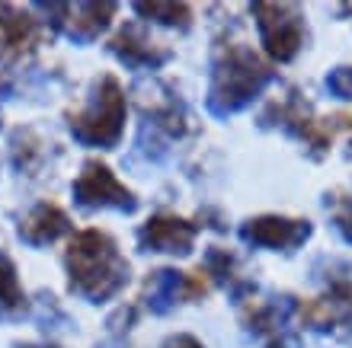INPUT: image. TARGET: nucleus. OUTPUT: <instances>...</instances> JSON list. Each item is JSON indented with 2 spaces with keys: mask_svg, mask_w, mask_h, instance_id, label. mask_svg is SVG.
<instances>
[{
  "mask_svg": "<svg viewBox=\"0 0 352 348\" xmlns=\"http://www.w3.org/2000/svg\"><path fill=\"white\" fill-rule=\"evenodd\" d=\"M67 272H71V288L93 303L109 301L129 281V262L119 256L116 243L100 230H84L71 240Z\"/></svg>",
  "mask_w": 352,
  "mask_h": 348,
  "instance_id": "obj_1",
  "label": "nucleus"
},
{
  "mask_svg": "<svg viewBox=\"0 0 352 348\" xmlns=\"http://www.w3.org/2000/svg\"><path fill=\"white\" fill-rule=\"evenodd\" d=\"M269 80H272V71L247 45H224L214 58L208 109L214 115H231L256 100Z\"/></svg>",
  "mask_w": 352,
  "mask_h": 348,
  "instance_id": "obj_2",
  "label": "nucleus"
},
{
  "mask_svg": "<svg viewBox=\"0 0 352 348\" xmlns=\"http://www.w3.org/2000/svg\"><path fill=\"white\" fill-rule=\"evenodd\" d=\"M122 125H125V93L116 77H102L90 106L80 115H71V135L80 144L112 147L122 138Z\"/></svg>",
  "mask_w": 352,
  "mask_h": 348,
  "instance_id": "obj_3",
  "label": "nucleus"
},
{
  "mask_svg": "<svg viewBox=\"0 0 352 348\" xmlns=\"http://www.w3.org/2000/svg\"><path fill=\"white\" fill-rule=\"evenodd\" d=\"M263 45L272 61H292L305 42V19L292 3H253Z\"/></svg>",
  "mask_w": 352,
  "mask_h": 348,
  "instance_id": "obj_4",
  "label": "nucleus"
},
{
  "mask_svg": "<svg viewBox=\"0 0 352 348\" xmlns=\"http://www.w3.org/2000/svg\"><path fill=\"white\" fill-rule=\"evenodd\" d=\"M74 198L84 208H119V211H135L138 202L125 185L112 176L109 166H102L100 160H90L84 166L80 179L74 183Z\"/></svg>",
  "mask_w": 352,
  "mask_h": 348,
  "instance_id": "obj_5",
  "label": "nucleus"
},
{
  "mask_svg": "<svg viewBox=\"0 0 352 348\" xmlns=\"http://www.w3.org/2000/svg\"><path fill=\"white\" fill-rule=\"evenodd\" d=\"M241 237L253 246H266V249H295L311 237V224L307 220H292V218H266L247 220L241 227Z\"/></svg>",
  "mask_w": 352,
  "mask_h": 348,
  "instance_id": "obj_6",
  "label": "nucleus"
},
{
  "mask_svg": "<svg viewBox=\"0 0 352 348\" xmlns=\"http://www.w3.org/2000/svg\"><path fill=\"white\" fill-rule=\"evenodd\" d=\"M141 243L157 253H179L186 256L195 243V224L183 218H170V214H157L141 227Z\"/></svg>",
  "mask_w": 352,
  "mask_h": 348,
  "instance_id": "obj_7",
  "label": "nucleus"
},
{
  "mask_svg": "<svg viewBox=\"0 0 352 348\" xmlns=\"http://www.w3.org/2000/svg\"><path fill=\"white\" fill-rule=\"evenodd\" d=\"M199 291H205L202 272H195V275H183V272L164 268V272H154V278L148 281V303H151V310L154 313H167L176 301H183V297H195Z\"/></svg>",
  "mask_w": 352,
  "mask_h": 348,
  "instance_id": "obj_8",
  "label": "nucleus"
},
{
  "mask_svg": "<svg viewBox=\"0 0 352 348\" xmlns=\"http://www.w3.org/2000/svg\"><path fill=\"white\" fill-rule=\"evenodd\" d=\"M67 13L65 32L74 42H93L102 29L109 26L116 3H74V7H61Z\"/></svg>",
  "mask_w": 352,
  "mask_h": 348,
  "instance_id": "obj_9",
  "label": "nucleus"
},
{
  "mask_svg": "<svg viewBox=\"0 0 352 348\" xmlns=\"http://www.w3.org/2000/svg\"><path fill=\"white\" fill-rule=\"evenodd\" d=\"M67 227H71V220H67L65 211L58 208V205L42 202L19 224V237L26 240V243H32V246H42V243H52L61 233H67Z\"/></svg>",
  "mask_w": 352,
  "mask_h": 348,
  "instance_id": "obj_10",
  "label": "nucleus"
},
{
  "mask_svg": "<svg viewBox=\"0 0 352 348\" xmlns=\"http://www.w3.org/2000/svg\"><path fill=\"white\" fill-rule=\"evenodd\" d=\"M301 316H305L314 329H330L333 323H349L352 326V284H336L327 297H320V301H314L311 307H305Z\"/></svg>",
  "mask_w": 352,
  "mask_h": 348,
  "instance_id": "obj_11",
  "label": "nucleus"
},
{
  "mask_svg": "<svg viewBox=\"0 0 352 348\" xmlns=\"http://www.w3.org/2000/svg\"><path fill=\"white\" fill-rule=\"evenodd\" d=\"M112 51L125 61L129 67H157L167 61V51H157L148 38L141 36V29L129 26L112 38Z\"/></svg>",
  "mask_w": 352,
  "mask_h": 348,
  "instance_id": "obj_12",
  "label": "nucleus"
},
{
  "mask_svg": "<svg viewBox=\"0 0 352 348\" xmlns=\"http://www.w3.org/2000/svg\"><path fill=\"white\" fill-rule=\"evenodd\" d=\"M29 36H32V19L23 10L0 3V38H3V45L23 48L29 42Z\"/></svg>",
  "mask_w": 352,
  "mask_h": 348,
  "instance_id": "obj_13",
  "label": "nucleus"
},
{
  "mask_svg": "<svg viewBox=\"0 0 352 348\" xmlns=\"http://www.w3.org/2000/svg\"><path fill=\"white\" fill-rule=\"evenodd\" d=\"M135 10H138L141 16H154L157 23H164V26H179V29H186L189 19H192V13H189L186 3H164V0H154V3H135Z\"/></svg>",
  "mask_w": 352,
  "mask_h": 348,
  "instance_id": "obj_14",
  "label": "nucleus"
},
{
  "mask_svg": "<svg viewBox=\"0 0 352 348\" xmlns=\"http://www.w3.org/2000/svg\"><path fill=\"white\" fill-rule=\"evenodd\" d=\"M23 307V288L16 281V268L7 256H0V310H19Z\"/></svg>",
  "mask_w": 352,
  "mask_h": 348,
  "instance_id": "obj_15",
  "label": "nucleus"
},
{
  "mask_svg": "<svg viewBox=\"0 0 352 348\" xmlns=\"http://www.w3.org/2000/svg\"><path fill=\"white\" fill-rule=\"evenodd\" d=\"M327 90L336 100H352V67H333L327 73Z\"/></svg>",
  "mask_w": 352,
  "mask_h": 348,
  "instance_id": "obj_16",
  "label": "nucleus"
},
{
  "mask_svg": "<svg viewBox=\"0 0 352 348\" xmlns=\"http://www.w3.org/2000/svg\"><path fill=\"white\" fill-rule=\"evenodd\" d=\"M333 224H336V230L343 233L346 243H352V198H340V202H336Z\"/></svg>",
  "mask_w": 352,
  "mask_h": 348,
  "instance_id": "obj_17",
  "label": "nucleus"
},
{
  "mask_svg": "<svg viewBox=\"0 0 352 348\" xmlns=\"http://www.w3.org/2000/svg\"><path fill=\"white\" fill-rule=\"evenodd\" d=\"M164 348H202V342L192 339V336H173V339H167Z\"/></svg>",
  "mask_w": 352,
  "mask_h": 348,
  "instance_id": "obj_18",
  "label": "nucleus"
}]
</instances>
